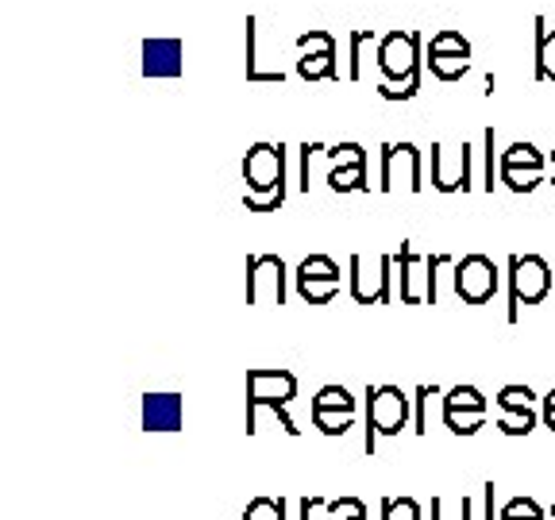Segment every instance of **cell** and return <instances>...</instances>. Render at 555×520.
Listing matches in <instances>:
<instances>
[{
	"label": "cell",
	"instance_id": "cell-29",
	"mask_svg": "<svg viewBox=\"0 0 555 520\" xmlns=\"http://www.w3.org/2000/svg\"><path fill=\"white\" fill-rule=\"evenodd\" d=\"M297 294L309 304H328L339 294V282H309V286H297Z\"/></svg>",
	"mask_w": 555,
	"mask_h": 520
},
{
	"label": "cell",
	"instance_id": "cell-28",
	"mask_svg": "<svg viewBox=\"0 0 555 520\" xmlns=\"http://www.w3.org/2000/svg\"><path fill=\"white\" fill-rule=\"evenodd\" d=\"M351 416L356 413H312V425L321 428L324 435H344L351 428Z\"/></svg>",
	"mask_w": 555,
	"mask_h": 520
},
{
	"label": "cell",
	"instance_id": "cell-39",
	"mask_svg": "<svg viewBox=\"0 0 555 520\" xmlns=\"http://www.w3.org/2000/svg\"><path fill=\"white\" fill-rule=\"evenodd\" d=\"M552 166H555V151H552Z\"/></svg>",
	"mask_w": 555,
	"mask_h": 520
},
{
	"label": "cell",
	"instance_id": "cell-8",
	"mask_svg": "<svg viewBox=\"0 0 555 520\" xmlns=\"http://www.w3.org/2000/svg\"><path fill=\"white\" fill-rule=\"evenodd\" d=\"M398 182H405L409 193H421V151L413 143H386L382 147V193H390Z\"/></svg>",
	"mask_w": 555,
	"mask_h": 520
},
{
	"label": "cell",
	"instance_id": "cell-36",
	"mask_svg": "<svg viewBox=\"0 0 555 520\" xmlns=\"http://www.w3.org/2000/svg\"><path fill=\"white\" fill-rule=\"evenodd\" d=\"M486 520H494V482H486Z\"/></svg>",
	"mask_w": 555,
	"mask_h": 520
},
{
	"label": "cell",
	"instance_id": "cell-23",
	"mask_svg": "<svg viewBox=\"0 0 555 520\" xmlns=\"http://www.w3.org/2000/svg\"><path fill=\"white\" fill-rule=\"evenodd\" d=\"M502 182L513 193H532L540 185V170H525V166H502Z\"/></svg>",
	"mask_w": 555,
	"mask_h": 520
},
{
	"label": "cell",
	"instance_id": "cell-10",
	"mask_svg": "<svg viewBox=\"0 0 555 520\" xmlns=\"http://www.w3.org/2000/svg\"><path fill=\"white\" fill-rule=\"evenodd\" d=\"M297 47H301V58H297V74H301L305 81H321V78H336V39H332L328 31H321V27H312V31H305L301 39H297Z\"/></svg>",
	"mask_w": 555,
	"mask_h": 520
},
{
	"label": "cell",
	"instance_id": "cell-42",
	"mask_svg": "<svg viewBox=\"0 0 555 520\" xmlns=\"http://www.w3.org/2000/svg\"><path fill=\"white\" fill-rule=\"evenodd\" d=\"M356 520H366V517H356Z\"/></svg>",
	"mask_w": 555,
	"mask_h": 520
},
{
	"label": "cell",
	"instance_id": "cell-11",
	"mask_svg": "<svg viewBox=\"0 0 555 520\" xmlns=\"http://www.w3.org/2000/svg\"><path fill=\"white\" fill-rule=\"evenodd\" d=\"M398 266L393 262V255H382L378 259V274H374V282H366V270H363V259H351V297H356L359 304H390L393 301V274L390 270Z\"/></svg>",
	"mask_w": 555,
	"mask_h": 520
},
{
	"label": "cell",
	"instance_id": "cell-31",
	"mask_svg": "<svg viewBox=\"0 0 555 520\" xmlns=\"http://www.w3.org/2000/svg\"><path fill=\"white\" fill-rule=\"evenodd\" d=\"M328 512H332V520H356V517H366V509H363V502H359V497H344V502H332V505H328Z\"/></svg>",
	"mask_w": 555,
	"mask_h": 520
},
{
	"label": "cell",
	"instance_id": "cell-15",
	"mask_svg": "<svg viewBox=\"0 0 555 520\" xmlns=\"http://www.w3.org/2000/svg\"><path fill=\"white\" fill-rule=\"evenodd\" d=\"M537 81H555V31L537 16Z\"/></svg>",
	"mask_w": 555,
	"mask_h": 520
},
{
	"label": "cell",
	"instance_id": "cell-4",
	"mask_svg": "<svg viewBox=\"0 0 555 520\" xmlns=\"http://www.w3.org/2000/svg\"><path fill=\"white\" fill-rule=\"evenodd\" d=\"M378 69L386 74V86L421 78V35L416 31H390L378 39Z\"/></svg>",
	"mask_w": 555,
	"mask_h": 520
},
{
	"label": "cell",
	"instance_id": "cell-22",
	"mask_svg": "<svg viewBox=\"0 0 555 520\" xmlns=\"http://www.w3.org/2000/svg\"><path fill=\"white\" fill-rule=\"evenodd\" d=\"M498 428H502L505 435H529L532 428H537V413H532V408H509V413H502Z\"/></svg>",
	"mask_w": 555,
	"mask_h": 520
},
{
	"label": "cell",
	"instance_id": "cell-25",
	"mask_svg": "<svg viewBox=\"0 0 555 520\" xmlns=\"http://www.w3.org/2000/svg\"><path fill=\"white\" fill-rule=\"evenodd\" d=\"M382 520H421V505L413 497H386L382 502Z\"/></svg>",
	"mask_w": 555,
	"mask_h": 520
},
{
	"label": "cell",
	"instance_id": "cell-27",
	"mask_svg": "<svg viewBox=\"0 0 555 520\" xmlns=\"http://www.w3.org/2000/svg\"><path fill=\"white\" fill-rule=\"evenodd\" d=\"M498 520H544V509H540L532 497H513Z\"/></svg>",
	"mask_w": 555,
	"mask_h": 520
},
{
	"label": "cell",
	"instance_id": "cell-12",
	"mask_svg": "<svg viewBox=\"0 0 555 520\" xmlns=\"http://www.w3.org/2000/svg\"><path fill=\"white\" fill-rule=\"evenodd\" d=\"M393 262H398L401 270V301L405 304H416L421 301V294H416V277H425V286H428V301L436 304V270L443 266V262H451L448 255H428L425 259V274H416V255L413 247H401V255H393Z\"/></svg>",
	"mask_w": 555,
	"mask_h": 520
},
{
	"label": "cell",
	"instance_id": "cell-37",
	"mask_svg": "<svg viewBox=\"0 0 555 520\" xmlns=\"http://www.w3.org/2000/svg\"><path fill=\"white\" fill-rule=\"evenodd\" d=\"M544 425H547V428H552V432H555V408H544Z\"/></svg>",
	"mask_w": 555,
	"mask_h": 520
},
{
	"label": "cell",
	"instance_id": "cell-16",
	"mask_svg": "<svg viewBox=\"0 0 555 520\" xmlns=\"http://www.w3.org/2000/svg\"><path fill=\"white\" fill-rule=\"evenodd\" d=\"M309 282H339V266L328 255H309L297 266V286H309Z\"/></svg>",
	"mask_w": 555,
	"mask_h": 520
},
{
	"label": "cell",
	"instance_id": "cell-3",
	"mask_svg": "<svg viewBox=\"0 0 555 520\" xmlns=\"http://www.w3.org/2000/svg\"><path fill=\"white\" fill-rule=\"evenodd\" d=\"M552 294V266L540 255L509 259V324L520 321V304H540Z\"/></svg>",
	"mask_w": 555,
	"mask_h": 520
},
{
	"label": "cell",
	"instance_id": "cell-1",
	"mask_svg": "<svg viewBox=\"0 0 555 520\" xmlns=\"http://www.w3.org/2000/svg\"><path fill=\"white\" fill-rule=\"evenodd\" d=\"M243 205L251 212H274L286 200V151L274 143H255L243 158Z\"/></svg>",
	"mask_w": 555,
	"mask_h": 520
},
{
	"label": "cell",
	"instance_id": "cell-9",
	"mask_svg": "<svg viewBox=\"0 0 555 520\" xmlns=\"http://www.w3.org/2000/svg\"><path fill=\"white\" fill-rule=\"evenodd\" d=\"M455 294L467 304H486L498 294V266L486 255H467L455 262Z\"/></svg>",
	"mask_w": 555,
	"mask_h": 520
},
{
	"label": "cell",
	"instance_id": "cell-19",
	"mask_svg": "<svg viewBox=\"0 0 555 520\" xmlns=\"http://www.w3.org/2000/svg\"><path fill=\"white\" fill-rule=\"evenodd\" d=\"M443 408H448V413H486V398L475 386H455V390L443 398Z\"/></svg>",
	"mask_w": 555,
	"mask_h": 520
},
{
	"label": "cell",
	"instance_id": "cell-41",
	"mask_svg": "<svg viewBox=\"0 0 555 520\" xmlns=\"http://www.w3.org/2000/svg\"><path fill=\"white\" fill-rule=\"evenodd\" d=\"M552 517H555V505H552Z\"/></svg>",
	"mask_w": 555,
	"mask_h": 520
},
{
	"label": "cell",
	"instance_id": "cell-6",
	"mask_svg": "<svg viewBox=\"0 0 555 520\" xmlns=\"http://www.w3.org/2000/svg\"><path fill=\"white\" fill-rule=\"evenodd\" d=\"M428 69H433L436 81H460L467 78L470 69V43L463 39L455 27H443L433 35L428 43Z\"/></svg>",
	"mask_w": 555,
	"mask_h": 520
},
{
	"label": "cell",
	"instance_id": "cell-18",
	"mask_svg": "<svg viewBox=\"0 0 555 520\" xmlns=\"http://www.w3.org/2000/svg\"><path fill=\"white\" fill-rule=\"evenodd\" d=\"M328 185H332V190H336V193H356V190H366V162H356V166H332Z\"/></svg>",
	"mask_w": 555,
	"mask_h": 520
},
{
	"label": "cell",
	"instance_id": "cell-20",
	"mask_svg": "<svg viewBox=\"0 0 555 520\" xmlns=\"http://www.w3.org/2000/svg\"><path fill=\"white\" fill-rule=\"evenodd\" d=\"M366 43H374L371 27H359V31H351V39H347V51H351V62H347V78H351V81H363V47Z\"/></svg>",
	"mask_w": 555,
	"mask_h": 520
},
{
	"label": "cell",
	"instance_id": "cell-33",
	"mask_svg": "<svg viewBox=\"0 0 555 520\" xmlns=\"http://www.w3.org/2000/svg\"><path fill=\"white\" fill-rule=\"evenodd\" d=\"M433 520H470V497H463L455 505V517H448V502L443 497H433Z\"/></svg>",
	"mask_w": 555,
	"mask_h": 520
},
{
	"label": "cell",
	"instance_id": "cell-24",
	"mask_svg": "<svg viewBox=\"0 0 555 520\" xmlns=\"http://www.w3.org/2000/svg\"><path fill=\"white\" fill-rule=\"evenodd\" d=\"M243 520H286V502H274V497H255L243 512Z\"/></svg>",
	"mask_w": 555,
	"mask_h": 520
},
{
	"label": "cell",
	"instance_id": "cell-35",
	"mask_svg": "<svg viewBox=\"0 0 555 520\" xmlns=\"http://www.w3.org/2000/svg\"><path fill=\"white\" fill-rule=\"evenodd\" d=\"M486 190H494V128H490V155H486Z\"/></svg>",
	"mask_w": 555,
	"mask_h": 520
},
{
	"label": "cell",
	"instance_id": "cell-32",
	"mask_svg": "<svg viewBox=\"0 0 555 520\" xmlns=\"http://www.w3.org/2000/svg\"><path fill=\"white\" fill-rule=\"evenodd\" d=\"M328 155H332V162H336V166L366 162V155H363V147H359V143H339V147H332Z\"/></svg>",
	"mask_w": 555,
	"mask_h": 520
},
{
	"label": "cell",
	"instance_id": "cell-40",
	"mask_svg": "<svg viewBox=\"0 0 555 520\" xmlns=\"http://www.w3.org/2000/svg\"><path fill=\"white\" fill-rule=\"evenodd\" d=\"M552 185H555V173H552Z\"/></svg>",
	"mask_w": 555,
	"mask_h": 520
},
{
	"label": "cell",
	"instance_id": "cell-17",
	"mask_svg": "<svg viewBox=\"0 0 555 520\" xmlns=\"http://www.w3.org/2000/svg\"><path fill=\"white\" fill-rule=\"evenodd\" d=\"M312 413H356V398H351L344 386H324V390L312 398Z\"/></svg>",
	"mask_w": 555,
	"mask_h": 520
},
{
	"label": "cell",
	"instance_id": "cell-34",
	"mask_svg": "<svg viewBox=\"0 0 555 520\" xmlns=\"http://www.w3.org/2000/svg\"><path fill=\"white\" fill-rule=\"evenodd\" d=\"M416 89H421V78H416V81H409L405 89H398V86H386V81H382V86H378V96H382V101H413V96H416Z\"/></svg>",
	"mask_w": 555,
	"mask_h": 520
},
{
	"label": "cell",
	"instance_id": "cell-21",
	"mask_svg": "<svg viewBox=\"0 0 555 520\" xmlns=\"http://www.w3.org/2000/svg\"><path fill=\"white\" fill-rule=\"evenodd\" d=\"M498 166H525V170H540V166H544V155H540L532 143H513L509 151H502Z\"/></svg>",
	"mask_w": 555,
	"mask_h": 520
},
{
	"label": "cell",
	"instance_id": "cell-38",
	"mask_svg": "<svg viewBox=\"0 0 555 520\" xmlns=\"http://www.w3.org/2000/svg\"><path fill=\"white\" fill-rule=\"evenodd\" d=\"M544 408H555V390H552V393H547V398H544Z\"/></svg>",
	"mask_w": 555,
	"mask_h": 520
},
{
	"label": "cell",
	"instance_id": "cell-2",
	"mask_svg": "<svg viewBox=\"0 0 555 520\" xmlns=\"http://www.w3.org/2000/svg\"><path fill=\"white\" fill-rule=\"evenodd\" d=\"M297 398V378L289 370H247V432H259V408H274L282 416V428L297 435L301 428L289 420L286 405Z\"/></svg>",
	"mask_w": 555,
	"mask_h": 520
},
{
	"label": "cell",
	"instance_id": "cell-5",
	"mask_svg": "<svg viewBox=\"0 0 555 520\" xmlns=\"http://www.w3.org/2000/svg\"><path fill=\"white\" fill-rule=\"evenodd\" d=\"M409 425V398L398 386L366 390V451H374V435H398Z\"/></svg>",
	"mask_w": 555,
	"mask_h": 520
},
{
	"label": "cell",
	"instance_id": "cell-7",
	"mask_svg": "<svg viewBox=\"0 0 555 520\" xmlns=\"http://www.w3.org/2000/svg\"><path fill=\"white\" fill-rule=\"evenodd\" d=\"M282 301H286V262L278 255H251L247 259V304Z\"/></svg>",
	"mask_w": 555,
	"mask_h": 520
},
{
	"label": "cell",
	"instance_id": "cell-14",
	"mask_svg": "<svg viewBox=\"0 0 555 520\" xmlns=\"http://www.w3.org/2000/svg\"><path fill=\"white\" fill-rule=\"evenodd\" d=\"M182 43L178 39H147L143 43V74L147 78H182Z\"/></svg>",
	"mask_w": 555,
	"mask_h": 520
},
{
	"label": "cell",
	"instance_id": "cell-30",
	"mask_svg": "<svg viewBox=\"0 0 555 520\" xmlns=\"http://www.w3.org/2000/svg\"><path fill=\"white\" fill-rule=\"evenodd\" d=\"M498 405H502V413H509V408H532V390L529 386H505L498 393Z\"/></svg>",
	"mask_w": 555,
	"mask_h": 520
},
{
	"label": "cell",
	"instance_id": "cell-26",
	"mask_svg": "<svg viewBox=\"0 0 555 520\" xmlns=\"http://www.w3.org/2000/svg\"><path fill=\"white\" fill-rule=\"evenodd\" d=\"M482 420H486V413H448V408H443V425L455 435H475L478 428H482Z\"/></svg>",
	"mask_w": 555,
	"mask_h": 520
},
{
	"label": "cell",
	"instance_id": "cell-13",
	"mask_svg": "<svg viewBox=\"0 0 555 520\" xmlns=\"http://www.w3.org/2000/svg\"><path fill=\"white\" fill-rule=\"evenodd\" d=\"M185 420V401L178 393H147L143 398V428L147 432H178Z\"/></svg>",
	"mask_w": 555,
	"mask_h": 520
}]
</instances>
